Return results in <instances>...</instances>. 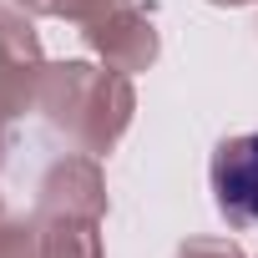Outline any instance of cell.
I'll list each match as a JSON object with an SVG mask.
<instances>
[{
	"mask_svg": "<svg viewBox=\"0 0 258 258\" xmlns=\"http://www.w3.org/2000/svg\"><path fill=\"white\" fill-rule=\"evenodd\" d=\"M213 198L228 223L253 228L258 223V132L228 137L213 157Z\"/></svg>",
	"mask_w": 258,
	"mask_h": 258,
	"instance_id": "6da1fadb",
	"label": "cell"
}]
</instances>
